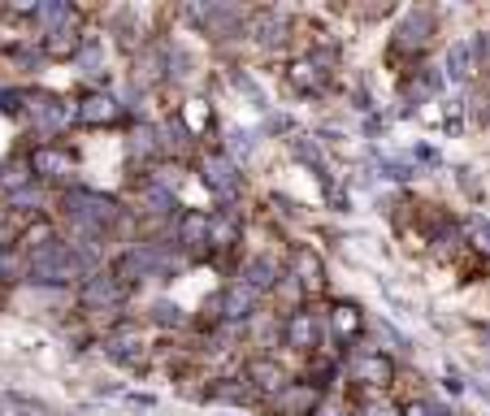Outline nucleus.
I'll return each instance as SVG.
<instances>
[{
	"mask_svg": "<svg viewBox=\"0 0 490 416\" xmlns=\"http://www.w3.org/2000/svg\"><path fill=\"white\" fill-rule=\"evenodd\" d=\"M469 238L482 247V252H490V221H482V218H473L469 221Z\"/></svg>",
	"mask_w": 490,
	"mask_h": 416,
	"instance_id": "obj_27",
	"label": "nucleus"
},
{
	"mask_svg": "<svg viewBox=\"0 0 490 416\" xmlns=\"http://www.w3.org/2000/svg\"><path fill=\"white\" fill-rule=\"evenodd\" d=\"M278 282V265L270 256H256L248 269H243V286H252V291H270Z\"/></svg>",
	"mask_w": 490,
	"mask_h": 416,
	"instance_id": "obj_16",
	"label": "nucleus"
},
{
	"mask_svg": "<svg viewBox=\"0 0 490 416\" xmlns=\"http://www.w3.org/2000/svg\"><path fill=\"white\" fill-rule=\"evenodd\" d=\"M321 74L326 70H317V61H299V65H291V87L295 92H321Z\"/></svg>",
	"mask_w": 490,
	"mask_h": 416,
	"instance_id": "obj_20",
	"label": "nucleus"
},
{
	"mask_svg": "<svg viewBox=\"0 0 490 416\" xmlns=\"http://www.w3.org/2000/svg\"><path fill=\"white\" fill-rule=\"evenodd\" d=\"M44 48H48L53 57H65V53H74V48H79V22L70 18L65 26H57V31H48V40H44Z\"/></svg>",
	"mask_w": 490,
	"mask_h": 416,
	"instance_id": "obj_17",
	"label": "nucleus"
},
{
	"mask_svg": "<svg viewBox=\"0 0 490 416\" xmlns=\"http://www.w3.org/2000/svg\"><path fill=\"white\" fill-rule=\"evenodd\" d=\"M235 221H213V230H209V243H221V238H226V247H230V243H235Z\"/></svg>",
	"mask_w": 490,
	"mask_h": 416,
	"instance_id": "obj_29",
	"label": "nucleus"
},
{
	"mask_svg": "<svg viewBox=\"0 0 490 416\" xmlns=\"http://www.w3.org/2000/svg\"><path fill=\"white\" fill-rule=\"evenodd\" d=\"M200 169H204V182L213 187L217 196H235L239 191V174H235V165H230L226 157H204Z\"/></svg>",
	"mask_w": 490,
	"mask_h": 416,
	"instance_id": "obj_8",
	"label": "nucleus"
},
{
	"mask_svg": "<svg viewBox=\"0 0 490 416\" xmlns=\"http://www.w3.org/2000/svg\"><path fill=\"white\" fill-rule=\"evenodd\" d=\"M9 274H14V260H9V256H5V252H0V282H5V277H9Z\"/></svg>",
	"mask_w": 490,
	"mask_h": 416,
	"instance_id": "obj_36",
	"label": "nucleus"
},
{
	"mask_svg": "<svg viewBox=\"0 0 490 416\" xmlns=\"http://www.w3.org/2000/svg\"><path fill=\"white\" fill-rule=\"evenodd\" d=\"M295 277H299V291H304V295H317V291H321L326 265H321V256H317L313 247H299V252H295Z\"/></svg>",
	"mask_w": 490,
	"mask_h": 416,
	"instance_id": "obj_7",
	"label": "nucleus"
},
{
	"mask_svg": "<svg viewBox=\"0 0 490 416\" xmlns=\"http://www.w3.org/2000/svg\"><path fill=\"white\" fill-rule=\"evenodd\" d=\"M31 169H35V174H65V169H70V157L57 152V148H35Z\"/></svg>",
	"mask_w": 490,
	"mask_h": 416,
	"instance_id": "obj_19",
	"label": "nucleus"
},
{
	"mask_svg": "<svg viewBox=\"0 0 490 416\" xmlns=\"http://www.w3.org/2000/svg\"><path fill=\"white\" fill-rule=\"evenodd\" d=\"M356 377H360V382H369V386H387V382L395 377V364L387 356L369 352V356L356 360Z\"/></svg>",
	"mask_w": 490,
	"mask_h": 416,
	"instance_id": "obj_13",
	"label": "nucleus"
},
{
	"mask_svg": "<svg viewBox=\"0 0 490 416\" xmlns=\"http://www.w3.org/2000/svg\"><path fill=\"white\" fill-rule=\"evenodd\" d=\"M365 416H399V408H387V403H373Z\"/></svg>",
	"mask_w": 490,
	"mask_h": 416,
	"instance_id": "obj_35",
	"label": "nucleus"
},
{
	"mask_svg": "<svg viewBox=\"0 0 490 416\" xmlns=\"http://www.w3.org/2000/svg\"><path fill=\"white\" fill-rule=\"evenodd\" d=\"M313 416H343V412H338V408H317Z\"/></svg>",
	"mask_w": 490,
	"mask_h": 416,
	"instance_id": "obj_37",
	"label": "nucleus"
},
{
	"mask_svg": "<svg viewBox=\"0 0 490 416\" xmlns=\"http://www.w3.org/2000/svg\"><path fill=\"white\" fill-rule=\"evenodd\" d=\"M330 321H334V330H338L343 338H352V334H360V330H365V317L356 313L352 304H338V308L330 313Z\"/></svg>",
	"mask_w": 490,
	"mask_h": 416,
	"instance_id": "obj_21",
	"label": "nucleus"
},
{
	"mask_svg": "<svg viewBox=\"0 0 490 416\" xmlns=\"http://www.w3.org/2000/svg\"><path fill=\"white\" fill-rule=\"evenodd\" d=\"M430 35H434V14H430V9H412V14L399 18L395 48H399V53H416V48H426Z\"/></svg>",
	"mask_w": 490,
	"mask_h": 416,
	"instance_id": "obj_3",
	"label": "nucleus"
},
{
	"mask_svg": "<svg viewBox=\"0 0 490 416\" xmlns=\"http://www.w3.org/2000/svg\"><path fill=\"white\" fill-rule=\"evenodd\" d=\"M35 14H40V22H44V26H48V31H57V26H65V22L74 18L65 0H48V5H40Z\"/></svg>",
	"mask_w": 490,
	"mask_h": 416,
	"instance_id": "obj_23",
	"label": "nucleus"
},
{
	"mask_svg": "<svg viewBox=\"0 0 490 416\" xmlns=\"http://www.w3.org/2000/svg\"><path fill=\"white\" fill-rule=\"evenodd\" d=\"M122 299V282L109 274H92L87 277V286H83V304L87 308H118Z\"/></svg>",
	"mask_w": 490,
	"mask_h": 416,
	"instance_id": "obj_5",
	"label": "nucleus"
},
{
	"mask_svg": "<svg viewBox=\"0 0 490 416\" xmlns=\"http://www.w3.org/2000/svg\"><path fill=\"white\" fill-rule=\"evenodd\" d=\"M161 265L157 247H135V252H126L118 265V277H126V282H139V277H148L152 269Z\"/></svg>",
	"mask_w": 490,
	"mask_h": 416,
	"instance_id": "obj_11",
	"label": "nucleus"
},
{
	"mask_svg": "<svg viewBox=\"0 0 490 416\" xmlns=\"http://www.w3.org/2000/svg\"><path fill=\"white\" fill-rule=\"evenodd\" d=\"M477 48H482L477 40H460V44H451V53H447V70L456 74V79H465V74H473V70H477Z\"/></svg>",
	"mask_w": 490,
	"mask_h": 416,
	"instance_id": "obj_15",
	"label": "nucleus"
},
{
	"mask_svg": "<svg viewBox=\"0 0 490 416\" xmlns=\"http://www.w3.org/2000/svg\"><path fill=\"white\" fill-rule=\"evenodd\" d=\"M79 65H83V74H92V79L104 74V48H100L96 40L83 44V48H79Z\"/></svg>",
	"mask_w": 490,
	"mask_h": 416,
	"instance_id": "obj_24",
	"label": "nucleus"
},
{
	"mask_svg": "<svg viewBox=\"0 0 490 416\" xmlns=\"http://www.w3.org/2000/svg\"><path fill=\"white\" fill-rule=\"evenodd\" d=\"M213 395H217V399H226V403H239V399H243V386H217Z\"/></svg>",
	"mask_w": 490,
	"mask_h": 416,
	"instance_id": "obj_32",
	"label": "nucleus"
},
{
	"mask_svg": "<svg viewBox=\"0 0 490 416\" xmlns=\"http://www.w3.org/2000/svg\"><path fill=\"white\" fill-rule=\"evenodd\" d=\"M209 230H213V221L196 213V218L182 221V243H187V247H204V243H209Z\"/></svg>",
	"mask_w": 490,
	"mask_h": 416,
	"instance_id": "obj_22",
	"label": "nucleus"
},
{
	"mask_svg": "<svg viewBox=\"0 0 490 416\" xmlns=\"http://www.w3.org/2000/svg\"><path fill=\"white\" fill-rule=\"evenodd\" d=\"M248 382H252L256 391H265V395H278L287 386V369L278 360H256L252 369H248Z\"/></svg>",
	"mask_w": 490,
	"mask_h": 416,
	"instance_id": "obj_10",
	"label": "nucleus"
},
{
	"mask_svg": "<svg viewBox=\"0 0 490 416\" xmlns=\"http://www.w3.org/2000/svg\"><path fill=\"white\" fill-rule=\"evenodd\" d=\"M256 31H260V40H282V18H265L260 22V26H256Z\"/></svg>",
	"mask_w": 490,
	"mask_h": 416,
	"instance_id": "obj_30",
	"label": "nucleus"
},
{
	"mask_svg": "<svg viewBox=\"0 0 490 416\" xmlns=\"http://www.w3.org/2000/svg\"><path fill=\"white\" fill-rule=\"evenodd\" d=\"M79 269H83L79 252H70L57 238H44V243H35V252H31V277L35 282H65V277H74Z\"/></svg>",
	"mask_w": 490,
	"mask_h": 416,
	"instance_id": "obj_2",
	"label": "nucleus"
},
{
	"mask_svg": "<svg viewBox=\"0 0 490 416\" xmlns=\"http://www.w3.org/2000/svg\"><path fill=\"white\" fill-rule=\"evenodd\" d=\"M31 118H35V126H40V135H57V131H65V121L74 118V113H70V104L57 100V96H35Z\"/></svg>",
	"mask_w": 490,
	"mask_h": 416,
	"instance_id": "obj_4",
	"label": "nucleus"
},
{
	"mask_svg": "<svg viewBox=\"0 0 490 416\" xmlns=\"http://www.w3.org/2000/svg\"><path fill=\"white\" fill-rule=\"evenodd\" d=\"M0 109H5V113L22 109V96H14V92H0Z\"/></svg>",
	"mask_w": 490,
	"mask_h": 416,
	"instance_id": "obj_34",
	"label": "nucleus"
},
{
	"mask_svg": "<svg viewBox=\"0 0 490 416\" xmlns=\"http://www.w3.org/2000/svg\"><path fill=\"white\" fill-rule=\"evenodd\" d=\"M317 408H321V391H317L313 382H304L295 391H282V412L287 416H313Z\"/></svg>",
	"mask_w": 490,
	"mask_h": 416,
	"instance_id": "obj_9",
	"label": "nucleus"
},
{
	"mask_svg": "<svg viewBox=\"0 0 490 416\" xmlns=\"http://www.w3.org/2000/svg\"><path fill=\"white\" fill-rule=\"evenodd\" d=\"M65 213L74 218V226H79V235H87V238H96L104 226H113L118 221V204L109 196H100V191H65Z\"/></svg>",
	"mask_w": 490,
	"mask_h": 416,
	"instance_id": "obj_1",
	"label": "nucleus"
},
{
	"mask_svg": "<svg viewBox=\"0 0 490 416\" xmlns=\"http://www.w3.org/2000/svg\"><path fill=\"white\" fill-rule=\"evenodd\" d=\"M287 343H291V347H313L317 343V321L309 317V313H295V317L287 321Z\"/></svg>",
	"mask_w": 490,
	"mask_h": 416,
	"instance_id": "obj_18",
	"label": "nucleus"
},
{
	"mask_svg": "<svg viewBox=\"0 0 490 416\" xmlns=\"http://www.w3.org/2000/svg\"><path fill=\"white\" fill-rule=\"evenodd\" d=\"M252 308H256V291H252V286H243V282L226 286V295H221V317L243 321L248 313H252Z\"/></svg>",
	"mask_w": 490,
	"mask_h": 416,
	"instance_id": "obj_12",
	"label": "nucleus"
},
{
	"mask_svg": "<svg viewBox=\"0 0 490 416\" xmlns=\"http://www.w3.org/2000/svg\"><path fill=\"white\" fill-rule=\"evenodd\" d=\"M109 356L122 360V364H139V360H143V334H135V330L113 334L109 338Z\"/></svg>",
	"mask_w": 490,
	"mask_h": 416,
	"instance_id": "obj_14",
	"label": "nucleus"
},
{
	"mask_svg": "<svg viewBox=\"0 0 490 416\" xmlns=\"http://www.w3.org/2000/svg\"><path fill=\"white\" fill-rule=\"evenodd\" d=\"M5 187H9V191H18V187H26V174H22V169H9V174H5Z\"/></svg>",
	"mask_w": 490,
	"mask_h": 416,
	"instance_id": "obj_33",
	"label": "nucleus"
},
{
	"mask_svg": "<svg viewBox=\"0 0 490 416\" xmlns=\"http://www.w3.org/2000/svg\"><path fill=\"white\" fill-rule=\"evenodd\" d=\"M152 321H161V325H182V308L178 304H170V299H161V304H152Z\"/></svg>",
	"mask_w": 490,
	"mask_h": 416,
	"instance_id": "obj_25",
	"label": "nucleus"
},
{
	"mask_svg": "<svg viewBox=\"0 0 490 416\" xmlns=\"http://www.w3.org/2000/svg\"><path fill=\"white\" fill-rule=\"evenodd\" d=\"M230 148H235L239 157H248L252 152V135L248 131H230Z\"/></svg>",
	"mask_w": 490,
	"mask_h": 416,
	"instance_id": "obj_31",
	"label": "nucleus"
},
{
	"mask_svg": "<svg viewBox=\"0 0 490 416\" xmlns=\"http://www.w3.org/2000/svg\"><path fill=\"white\" fill-rule=\"evenodd\" d=\"M404 416H451V408L447 403H434V399H416V403L404 408Z\"/></svg>",
	"mask_w": 490,
	"mask_h": 416,
	"instance_id": "obj_26",
	"label": "nucleus"
},
{
	"mask_svg": "<svg viewBox=\"0 0 490 416\" xmlns=\"http://www.w3.org/2000/svg\"><path fill=\"white\" fill-rule=\"evenodd\" d=\"M79 118L87 126H113L122 118V104L113 96H104V92H92V96L79 104Z\"/></svg>",
	"mask_w": 490,
	"mask_h": 416,
	"instance_id": "obj_6",
	"label": "nucleus"
},
{
	"mask_svg": "<svg viewBox=\"0 0 490 416\" xmlns=\"http://www.w3.org/2000/svg\"><path fill=\"white\" fill-rule=\"evenodd\" d=\"M148 208H157V213H165L170 204H174V196H170V187H148Z\"/></svg>",
	"mask_w": 490,
	"mask_h": 416,
	"instance_id": "obj_28",
	"label": "nucleus"
}]
</instances>
